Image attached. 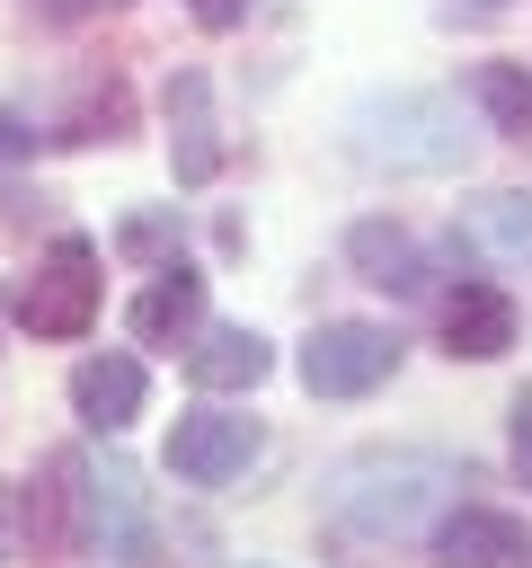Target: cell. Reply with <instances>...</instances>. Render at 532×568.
<instances>
[{"label": "cell", "instance_id": "cell-21", "mask_svg": "<svg viewBox=\"0 0 532 568\" xmlns=\"http://www.w3.org/2000/svg\"><path fill=\"white\" fill-rule=\"evenodd\" d=\"M35 142H44V133H35L27 115H0V169H18V160H35Z\"/></svg>", "mask_w": 532, "mask_h": 568}, {"label": "cell", "instance_id": "cell-6", "mask_svg": "<svg viewBox=\"0 0 532 568\" xmlns=\"http://www.w3.org/2000/svg\"><path fill=\"white\" fill-rule=\"evenodd\" d=\"M257 453H266V426H257L248 408H222L213 390L168 426V470H177L186 488H231V479H248Z\"/></svg>", "mask_w": 532, "mask_h": 568}, {"label": "cell", "instance_id": "cell-9", "mask_svg": "<svg viewBox=\"0 0 532 568\" xmlns=\"http://www.w3.org/2000/svg\"><path fill=\"white\" fill-rule=\"evenodd\" d=\"M124 328H133V346H195V337H204V275H195L186 257H160L151 284L133 293Z\"/></svg>", "mask_w": 532, "mask_h": 568}, {"label": "cell", "instance_id": "cell-23", "mask_svg": "<svg viewBox=\"0 0 532 568\" xmlns=\"http://www.w3.org/2000/svg\"><path fill=\"white\" fill-rule=\"evenodd\" d=\"M18 532H27V506H18V488L0 479V568L18 559Z\"/></svg>", "mask_w": 532, "mask_h": 568}, {"label": "cell", "instance_id": "cell-18", "mask_svg": "<svg viewBox=\"0 0 532 568\" xmlns=\"http://www.w3.org/2000/svg\"><path fill=\"white\" fill-rule=\"evenodd\" d=\"M35 27H89V18H115V9H133V0H18Z\"/></svg>", "mask_w": 532, "mask_h": 568}, {"label": "cell", "instance_id": "cell-22", "mask_svg": "<svg viewBox=\"0 0 532 568\" xmlns=\"http://www.w3.org/2000/svg\"><path fill=\"white\" fill-rule=\"evenodd\" d=\"M124 248H133V257H160V248H168V222H160V213H133V222H124Z\"/></svg>", "mask_w": 532, "mask_h": 568}, {"label": "cell", "instance_id": "cell-19", "mask_svg": "<svg viewBox=\"0 0 532 568\" xmlns=\"http://www.w3.org/2000/svg\"><path fill=\"white\" fill-rule=\"evenodd\" d=\"M505 462H514V479L532 488V382H523L514 408H505Z\"/></svg>", "mask_w": 532, "mask_h": 568}, {"label": "cell", "instance_id": "cell-15", "mask_svg": "<svg viewBox=\"0 0 532 568\" xmlns=\"http://www.w3.org/2000/svg\"><path fill=\"white\" fill-rule=\"evenodd\" d=\"M133 133V89H124V71H89L80 89H71V106L53 115V151H89V142H124Z\"/></svg>", "mask_w": 532, "mask_h": 568}, {"label": "cell", "instance_id": "cell-7", "mask_svg": "<svg viewBox=\"0 0 532 568\" xmlns=\"http://www.w3.org/2000/svg\"><path fill=\"white\" fill-rule=\"evenodd\" d=\"M434 568H532V524L488 506V497H452L426 532Z\"/></svg>", "mask_w": 532, "mask_h": 568}, {"label": "cell", "instance_id": "cell-11", "mask_svg": "<svg viewBox=\"0 0 532 568\" xmlns=\"http://www.w3.org/2000/svg\"><path fill=\"white\" fill-rule=\"evenodd\" d=\"M346 266L372 284V293H390V302H417L426 293V240L408 231V222H390V213H364L355 231H346Z\"/></svg>", "mask_w": 532, "mask_h": 568}, {"label": "cell", "instance_id": "cell-3", "mask_svg": "<svg viewBox=\"0 0 532 568\" xmlns=\"http://www.w3.org/2000/svg\"><path fill=\"white\" fill-rule=\"evenodd\" d=\"M98 302H106V257H98V240H80V231H62L27 275H18V293H9V311H18V328L27 337H89L98 328Z\"/></svg>", "mask_w": 532, "mask_h": 568}, {"label": "cell", "instance_id": "cell-8", "mask_svg": "<svg viewBox=\"0 0 532 568\" xmlns=\"http://www.w3.org/2000/svg\"><path fill=\"white\" fill-rule=\"evenodd\" d=\"M434 337H443V355H452V364H497V355L523 337V311H514V293H505V284L461 275V284L434 302Z\"/></svg>", "mask_w": 532, "mask_h": 568}, {"label": "cell", "instance_id": "cell-17", "mask_svg": "<svg viewBox=\"0 0 532 568\" xmlns=\"http://www.w3.org/2000/svg\"><path fill=\"white\" fill-rule=\"evenodd\" d=\"M452 240H470L479 257H514V266H532V195H479L470 204V231H452Z\"/></svg>", "mask_w": 532, "mask_h": 568}, {"label": "cell", "instance_id": "cell-10", "mask_svg": "<svg viewBox=\"0 0 532 568\" xmlns=\"http://www.w3.org/2000/svg\"><path fill=\"white\" fill-rule=\"evenodd\" d=\"M168 178L177 186L222 178V124H213V80L204 71H168Z\"/></svg>", "mask_w": 532, "mask_h": 568}, {"label": "cell", "instance_id": "cell-20", "mask_svg": "<svg viewBox=\"0 0 532 568\" xmlns=\"http://www.w3.org/2000/svg\"><path fill=\"white\" fill-rule=\"evenodd\" d=\"M248 9H257V0H186V18H195L204 36H239V27H248Z\"/></svg>", "mask_w": 532, "mask_h": 568}, {"label": "cell", "instance_id": "cell-14", "mask_svg": "<svg viewBox=\"0 0 532 568\" xmlns=\"http://www.w3.org/2000/svg\"><path fill=\"white\" fill-rule=\"evenodd\" d=\"M18 506H27V541H35V559L80 550V453H44V488L27 479Z\"/></svg>", "mask_w": 532, "mask_h": 568}, {"label": "cell", "instance_id": "cell-12", "mask_svg": "<svg viewBox=\"0 0 532 568\" xmlns=\"http://www.w3.org/2000/svg\"><path fill=\"white\" fill-rule=\"evenodd\" d=\"M142 399H151V373H142V355L106 346V355L71 364V417H80L89 435H124V426L142 417Z\"/></svg>", "mask_w": 532, "mask_h": 568}, {"label": "cell", "instance_id": "cell-1", "mask_svg": "<svg viewBox=\"0 0 532 568\" xmlns=\"http://www.w3.org/2000/svg\"><path fill=\"white\" fill-rule=\"evenodd\" d=\"M470 488V470L452 453H355L337 479H328V524L355 532V541H408V532H434V515Z\"/></svg>", "mask_w": 532, "mask_h": 568}, {"label": "cell", "instance_id": "cell-5", "mask_svg": "<svg viewBox=\"0 0 532 568\" xmlns=\"http://www.w3.org/2000/svg\"><path fill=\"white\" fill-rule=\"evenodd\" d=\"M80 550H106L115 568H151V497L124 453H80Z\"/></svg>", "mask_w": 532, "mask_h": 568}, {"label": "cell", "instance_id": "cell-16", "mask_svg": "<svg viewBox=\"0 0 532 568\" xmlns=\"http://www.w3.org/2000/svg\"><path fill=\"white\" fill-rule=\"evenodd\" d=\"M470 98H479L488 133L532 142V62H479V71H470Z\"/></svg>", "mask_w": 532, "mask_h": 568}, {"label": "cell", "instance_id": "cell-4", "mask_svg": "<svg viewBox=\"0 0 532 568\" xmlns=\"http://www.w3.org/2000/svg\"><path fill=\"white\" fill-rule=\"evenodd\" d=\"M399 328L390 320H319L301 337V390L310 399H364L399 373Z\"/></svg>", "mask_w": 532, "mask_h": 568}, {"label": "cell", "instance_id": "cell-13", "mask_svg": "<svg viewBox=\"0 0 532 568\" xmlns=\"http://www.w3.org/2000/svg\"><path fill=\"white\" fill-rule=\"evenodd\" d=\"M266 373H275V346H266L248 320H204V337L186 346V382H195V390H213V399L257 390Z\"/></svg>", "mask_w": 532, "mask_h": 568}, {"label": "cell", "instance_id": "cell-2", "mask_svg": "<svg viewBox=\"0 0 532 568\" xmlns=\"http://www.w3.org/2000/svg\"><path fill=\"white\" fill-rule=\"evenodd\" d=\"M346 151L381 178H452V169H470L479 133L461 124V106L443 89H372L346 106Z\"/></svg>", "mask_w": 532, "mask_h": 568}]
</instances>
